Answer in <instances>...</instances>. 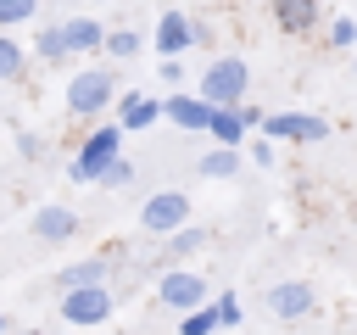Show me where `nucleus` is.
Segmentation results:
<instances>
[{"instance_id":"13","label":"nucleus","mask_w":357,"mask_h":335,"mask_svg":"<svg viewBox=\"0 0 357 335\" xmlns=\"http://www.w3.org/2000/svg\"><path fill=\"white\" fill-rule=\"evenodd\" d=\"M33 234H39L45 246H61V240H73V234H78V212L50 201V207H39V212H33Z\"/></svg>"},{"instance_id":"4","label":"nucleus","mask_w":357,"mask_h":335,"mask_svg":"<svg viewBox=\"0 0 357 335\" xmlns=\"http://www.w3.org/2000/svg\"><path fill=\"white\" fill-rule=\"evenodd\" d=\"M112 290L106 285H78V290H61V324H73V329H95V324H106L112 318Z\"/></svg>"},{"instance_id":"19","label":"nucleus","mask_w":357,"mask_h":335,"mask_svg":"<svg viewBox=\"0 0 357 335\" xmlns=\"http://www.w3.org/2000/svg\"><path fill=\"white\" fill-rule=\"evenodd\" d=\"M167 240V257H190V251H201L206 240H212V229H195V223H178L173 234H162Z\"/></svg>"},{"instance_id":"24","label":"nucleus","mask_w":357,"mask_h":335,"mask_svg":"<svg viewBox=\"0 0 357 335\" xmlns=\"http://www.w3.org/2000/svg\"><path fill=\"white\" fill-rule=\"evenodd\" d=\"M212 318H218V329H234V324H240V296H234V290L212 296Z\"/></svg>"},{"instance_id":"2","label":"nucleus","mask_w":357,"mask_h":335,"mask_svg":"<svg viewBox=\"0 0 357 335\" xmlns=\"http://www.w3.org/2000/svg\"><path fill=\"white\" fill-rule=\"evenodd\" d=\"M245 84H251V67H245V56H212L206 61V73H201V100L206 106H240L245 100Z\"/></svg>"},{"instance_id":"10","label":"nucleus","mask_w":357,"mask_h":335,"mask_svg":"<svg viewBox=\"0 0 357 335\" xmlns=\"http://www.w3.org/2000/svg\"><path fill=\"white\" fill-rule=\"evenodd\" d=\"M112 106H117V128H123V134H139V128L162 123V100H151V95H139V89L117 95Z\"/></svg>"},{"instance_id":"6","label":"nucleus","mask_w":357,"mask_h":335,"mask_svg":"<svg viewBox=\"0 0 357 335\" xmlns=\"http://www.w3.org/2000/svg\"><path fill=\"white\" fill-rule=\"evenodd\" d=\"M262 140H296V145H318V140H329V117H307V112H268L262 123Z\"/></svg>"},{"instance_id":"33","label":"nucleus","mask_w":357,"mask_h":335,"mask_svg":"<svg viewBox=\"0 0 357 335\" xmlns=\"http://www.w3.org/2000/svg\"><path fill=\"white\" fill-rule=\"evenodd\" d=\"M351 45H357V39H351Z\"/></svg>"},{"instance_id":"26","label":"nucleus","mask_w":357,"mask_h":335,"mask_svg":"<svg viewBox=\"0 0 357 335\" xmlns=\"http://www.w3.org/2000/svg\"><path fill=\"white\" fill-rule=\"evenodd\" d=\"M156 73H162V84H167V89H184V56H162V61H156Z\"/></svg>"},{"instance_id":"28","label":"nucleus","mask_w":357,"mask_h":335,"mask_svg":"<svg viewBox=\"0 0 357 335\" xmlns=\"http://www.w3.org/2000/svg\"><path fill=\"white\" fill-rule=\"evenodd\" d=\"M17 156H22V162H39V156H45V140L22 128V134H17Z\"/></svg>"},{"instance_id":"5","label":"nucleus","mask_w":357,"mask_h":335,"mask_svg":"<svg viewBox=\"0 0 357 335\" xmlns=\"http://www.w3.org/2000/svg\"><path fill=\"white\" fill-rule=\"evenodd\" d=\"M178 223H190V195L184 190H151L139 201V229L145 234H173Z\"/></svg>"},{"instance_id":"14","label":"nucleus","mask_w":357,"mask_h":335,"mask_svg":"<svg viewBox=\"0 0 357 335\" xmlns=\"http://www.w3.org/2000/svg\"><path fill=\"white\" fill-rule=\"evenodd\" d=\"M318 17H324L318 0H273V22H279L284 34H312Z\"/></svg>"},{"instance_id":"15","label":"nucleus","mask_w":357,"mask_h":335,"mask_svg":"<svg viewBox=\"0 0 357 335\" xmlns=\"http://www.w3.org/2000/svg\"><path fill=\"white\" fill-rule=\"evenodd\" d=\"M106 274H112V262L106 257H84V262H67L50 285L56 290H78V285H106Z\"/></svg>"},{"instance_id":"23","label":"nucleus","mask_w":357,"mask_h":335,"mask_svg":"<svg viewBox=\"0 0 357 335\" xmlns=\"http://www.w3.org/2000/svg\"><path fill=\"white\" fill-rule=\"evenodd\" d=\"M33 56H45V61H67V45H61V28H56V22H50V28H39Z\"/></svg>"},{"instance_id":"22","label":"nucleus","mask_w":357,"mask_h":335,"mask_svg":"<svg viewBox=\"0 0 357 335\" xmlns=\"http://www.w3.org/2000/svg\"><path fill=\"white\" fill-rule=\"evenodd\" d=\"M39 11V0H0V34H11L17 22H28Z\"/></svg>"},{"instance_id":"32","label":"nucleus","mask_w":357,"mask_h":335,"mask_svg":"<svg viewBox=\"0 0 357 335\" xmlns=\"http://www.w3.org/2000/svg\"><path fill=\"white\" fill-rule=\"evenodd\" d=\"M6 329H11V318H6V313H0V335H6Z\"/></svg>"},{"instance_id":"25","label":"nucleus","mask_w":357,"mask_h":335,"mask_svg":"<svg viewBox=\"0 0 357 335\" xmlns=\"http://www.w3.org/2000/svg\"><path fill=\"white\" fill-rule=\"evenodd\" d=\"M128 179H134V162H128V156H117V162H112V168H106L95 184H106V190H123Z\"/></svg>"},{"instance_id":"29","label":"nucleus","mask_w":357,"mask_h":335,"mask_svg":"<svg viewBox=\"0 0 357 335\" xmlns=\"http://www.w3.org/2000/svg\"><path fill=\"white\" fill-rule=\"evenodd\" d=\"M234 112H240V123H245V134H251V128H257V123H262V112H257V106H251V100H240V106H234Z\"/></svg>"},{"instance_id":"31","label":"nucleus","mask_w":357,"mask_h":335,"mask_svg":"<svg viewBox=\"0 0 357 335\" xmlns=\"http://www.w3.org/2000/svg\"><path fill=\"white\" fill-rule=\"evenodd\" d=\"M6 335H45V329H6Z\"/></svg>"},{"instance_id":"11","label":"nucleus","mask_w":357,"mask_h":335,"mask_svg":"<svg viewBox=\"0 0 357 335\" xmlns=\"http://www.w3.org/2000/svg\"><path fill=\"white\" fill-rule=\"evenodd\" d=\"M61 28V45H67V56H100V39H106V28L95 22V17H67V22H56Z\"/></svg>"},{"instance_id":"17","label":"nucleus","mask_w":357,"mask_h":335,"mask_svg":"<svg viewBox=\"0 0 357 335\" xmlns=\"http://www.w3.org/2000/svg\"><path fill=\"white\" fill-rule=\"evenodd\" d=\"M195 168H201V179H234V173H240V151H229V145H212V151H206Z\"/></svg>"},{"instance_id":"16","label":"nucleus","mask_w":357,"mask_h":335,"mask_svg":"<svg viewBox=\"0 0 357 335\" xmlns=\"http://www.w3.org/2000/svg\"><path fill=\"white\" fill-rule=\"evenodd\" d=\"M206 134H212L218 145H229V151H240V145H245V123H240V112H234V106H212Z\"/></svg>"},{"instance_id":"20","label":"nucleus","mask_w":357,"mask_h":335,"mask_svg":"<svg viewBox=\"0 0 357 335\" xmlns=\"http://www.w3.org/2000/svg\"><path fill=\"white\" fill-rule=\"evenodd\" d=\"M22 73H28V50L11 34H0V84H17Z\"/></svg>"},{"instance_id":"12","label":"nucleus","mask_w":357,"mask_h":335,"mask_svg":"<svg viewBox=\"0 0 357 335\" xmlns=\"http://www.w3.org/2000/svg\"><path fill=\"white\" fill-rule=\"evenodd\" d=\"M190 45H195V22L184 11H162V22H156V56H184Z\"/></svg>"},{"instance_id":"7","label":"nucleus","mask_w":357,"mask_h":335,"mask_svg":"<svg viewBox=\"0 0 357 335\" xmlns=\"http://www.w3.org/2000/svg\"><path fill=\"white\" fill-rule=\"evenodd\" d=\"M212 290H206V279L201 274H190V268H167L162 279H156V302L162 307H173V313H190V307H201Z\"/></svg>"},{"instance_id":"3","label":"nucleus","mask_w":357,"mask_h":335,"mask_svg":"<svg viewBox=\"0 0 357 335\" xmlns=\"http://www.w3.org/2000/svg\"><path fill=\"white\" fill-rule=\"evenodd\" d=\"M112 100H117L112 67H84V73H73V84H67V117H100Z\"/></svg>"},{"instance_id":"8","label":"nucleus","mask_w":357,"mask_h":335,"mask_svg":"<svg viewBox=\"0 0 357 335\" xmlns=\"http://www.w3.org/2000/svg\"><path fill=\"white\" fill-rule=\"evenodd\" d=\"M312 307H318V290H312V279H279V285L268 290V313H273V318H284V324L307 318Z\"/></svg>"},{"instance_id":"1","label":"nucleus","mask_w":357,"mask_h":335,"mask_svg":"<svg viewBox=\"0 0 357 335\" xmlns=\"http://www.w3.org/2000/svg\"><path fill=\"white\" fill-rule=\"evenodd\" d=\"M123 140H128V134H123L117 123H95V128H89V140H84V145L73 151V162H67L73 184H95V179L123 156Z\"/></svg>"},{"instance_id":"21","label":"nucleus","mask_w":357,"mask_h":335,"mask_svg":"<svg viewBox=\"0 0 357 335\" xmlns=\"http://www.w3.org/2000/svg\"><path fill=\"white\" fill-rule=\"evenodd\" d=\"M212 329H218V318H212V296H206L201 307L178 313V335H212Z\"/></svg>"},{"instance_id":"9","label":"nucleus","mask_w":357,"mask_h":335,"mask_svg":"<svg viewBox=\"0 0 357 335\" xmlns=\"http://www.w3.org/2000/svg\"><path fill=\"white\" fill-rule=\"evenodd\" d=\"M162 117H167L173 128H184V134H206V117H212V106H206L201 95H184V89H173V95L162 100Z\"/></svg>"},{"instance_id":"30","label":"nucleus","mask_w":357,"mask_h":335,"mask_svg":"<svg viewBox=\"0 0 357 335\" xmlns=\"http://www.w3.org/2000/svg\"><path fill=\"white\" fill-rule=\"evenodd\" d=\"M273 156H279V151H273L268 140H262V145H251V162H257V168H273Z\"/></svg>"},{"instance_id":"27","label":"nucleus","mask_w":357,"mask_h":335,"mask_svg":"<svg viewBox=\"0 0 357 335\" xmlns=\"http://www.w3.org/2000/svg\"><path fill=\"white\" fill-rule=\"evenodd\" d=\"M324 34H329V45H351V39H357V22H351V17H329Z\"/></svg>"},{"instance_id":"18","label":"nucleus","mask_w":357,"mask_h":335,"mask_svg":"<svg viewBox=\"0 0 357 335\" xmlns=\"http://www.w3.org/2000/svg\"><path fill=\"white\" fill-rule=\"evenodd\" d=\"M100 56H112V61H128V56H139V28H106V39H100Z\"/></svg>"}]
</instances>
